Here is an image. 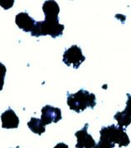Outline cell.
<instances>
[{
  "label": "cell",
  "mask_w": 131,
  "mask_h": 148,
  "mask_svg": "<svg viewBox=\"0 0 131 148\" xmlns=\"http://www.w3.org/2000/svg\"><path fill=\"white\" fill-rule=\"evenodd\" d=\"M125 130L124 128L119 127L114 124L106 127H103L100 131V141L109 144L112 148L115 147V144H118L119 147H127L130 141Z\"/></svg>",
  "instance_id": "obj_1"
},
{
  "label": "cell",
  "mask_w": 131,
  "mask_h": 148,
  "mask_svg": "<svg viewBox=\"0 0 131 148\" xmlns=\"http://www.w3.org/2000/svg\"><path fill=\"white\" fill-rule=\"evenodd\" d=\"M67 105L71 110L75 111L77 113L83 112L87 108L93 109L96 105V95L90 93L84 89L79 90L74 94H71L67 92Z\"/></svg>",
  "instance_id": "obj_2"
},
{
  "label": "cell",
  "mask_w": 131,
  "mask_h": 148,
  "mask_svg": "<svg viewBox=\"0 0 131 148\" xmlns=\"http://www.w3.org/2000/svg\"><path fill=\"white\" fill-rule=\"evenodd\" d=\"M65 26L59 23V18H45L44 21L37 22L35 27L31 32L33 37H40L50 35L53 38L61 37Z\"/></svg>",
  "instance_id": "obj_3"
},
{
  "label": "cell",
  "mask_w": 131,
  "mask_h": 148,
  "mask_svg": "<svg viewBox=\"0 0 131 148\" xmlns=\"http://www.w3.org/2000/svg\"><path fill=\"white\" fill-rule=\"evenodd\" d=\"M85 56L82 54L81 47L77 45H73L66 49L63 53V62L67 66H72L77 69L81 64L85 62Z\"/></svg>",
  "instance_id": "obj_4"
},
{
  "label": "cell",
  "mask_w": 131,
  "mask_h": 148,
  "mask_svg": "<svg viewBox=\"0 0 131 148\" xmlns=\"http://www.w3.org/2000/svg\"><path fill=\"white\" fill-rule=\"evenodd\" d=\"M41 120L44 125H49L52 122L57 123L61 120V111L58 108H54L50 105H46L42 108Z\"/></svg>",
  "instance_id": "obj_5"
},
{
  "label": "cell",
  "mask_w": 131,
  "mask_h": 148,
  "mask_svg": "<svg viewBox=\"0 0 131 148\" xmlns=\"http://www.w3.org/2000/svg\"><path fill=\"white\" fill-rule=\"evenodd\" d=\"M89 124L86 123L84 127L75 133L77 138V143L76 148H94L96 147V141L93 139L91 135L87 132Z\"/></svg>",
  "instance_id": "obj_6"
},
{
  "label": "cell",
  "mask_w": 131,
  "mask_h": 148,
  "mask_svg": "<svg viewBox=\"0 0 131 148\" xmlns=\"http://www.w3.org/2000/svg\"><path fill=\"white\" fill-rule=\"evenodd\" d=\"M2 128L15 129L19 125V118L11 108H8L1 115Z\"/></svg>",
  "instance_id": "obj_7"
},
{
  "label": "cell",
  "mask_w": 131,
  "mask_h": 148,
  "mask_svg": "<svg viewBox=\"0 0 131 148\" xmlns=\"http://www.w3.org/2000/svg\"><path fill=\"white\" fill-rule=\"evenodd\" d=\"M15 23L19 28L27 33V32L33 31L37 22L34 20L33 18H31L27 13L23 12V13H20L16 15Z\"/></svg>",
  "instance_id": "obj_8"
},
{
  "label": "cell",
  "mask_w": 131,
  "mask_h": 148,
  "mask_svg": "<svg viewBox=\"0 0 131 148\" xmlns=\"http://www.w3.org/2000/svg\"><path fill=\"white\" fill-rule=\"evenodd\" d=\"M42 10L45 14V18H59L60 8L57 2L46 1L42 5Z\"/></svg>",
  "instance_id": "obj_9"
},
{
  "label": "cell",
  "mask_w": 131,
  "mask_h": 148,
  "mask_svg": "<svg viewBox=\"0 0 131 148\" xmlns=\"http://www.w3.org/2000/svg\"><path fill=\"white\" fill-rule=\"evenodd\" d=\"M27 127L33 133L38 135H42L46 131V127H45L46 126L44 125L42 121L39 118H36V117L31 118L30 121L27 122Z\"/></svg>",
  "instance_id": "obj_10"
},
{
  "label": "cell",
  "mask_w": 131,
  "mask_h": 148,
  "mask_svg": "<svg viewBox=\"0 0 131 148\" xmlns=\"http://www.w3.org/2000/svg\"><path fill=\"white\" fill-rule=\"evenodd\" d=\"M114 118L118 122V126L119 127L125 129L129 127L131 123V116L125 110L123 112H118L114 116Z\"/></svg>",
  "instance_id": "obj_11"
},
{
  "label": "cell",
  "mask_w": 131,
  "mask_h": 148,
  "mask_svg": "<svg viewBox=\"0 0 131 148\" xmlns=\"http://www.w3.org/2000/svg\"><path fill=\"white\" fill-rule=\"evenodd\" d=\"M127 97H128V100L126 101V107H125V111L131 116V95L130 93H127Z\"/></svg>",
  "instance_id": "obj_12"
},
{
  "label": "cell",
  "mask_w": 131,
  "mask_h": 148,
  "mask_svg": "<svg viewBox=\"0 0 131 148\" xmlns=\"http://www.w3.org/2000/svg\"><path fill=\"white\" fill-rule=\"evenodd\" d=\"M94 148H112L109 144H107V143H105L104 141H100L98 142V144H96V147Z\"/></svg>",
  "instance_id": "obj_13"
},
{
  "label": "cell",
  "mask_w": 131,
  "mask_h": 148,
  "mask_svg": "<svg viewBox=\"0 0 131 148\" xmlns=\"http://www.w3.org/2000/svg\"><path fill=\"white\" fill-rule=\"evenodd\" d=\"M54 148H69L68 147V146L65 144V143H63V142H60L58 143L57 145H56Z\"/></svg>",
  "instance_id": "obj_14"
},
{
  "label": "cell",
  "mask_w": 131,
  "mask_h": 148,
  "mask_svg": "<svg viewBox=\"0 0 131 148\" xmlns=\"http://www.w3.org/2000/svg\"><path fill=\"white\" fill-rule=\"evenodd\" d=\"M17 148H19V147H17Z\"/></svg>",
  "instance_id": "obj_15"
}]
</instances>
